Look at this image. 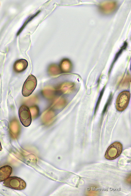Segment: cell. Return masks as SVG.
<instances>
[{"label":"cell","instance_id":"cell-1","mask_svg":"<svg viewBox=\"0 0 131 196\" xmlns=\"http://www.w3.org/2000/svg\"><path fill=\"white\" fill-rule=\"evenodd\" d=\"M122 149V143L119 142H115L108 147L106 152L105 157L109 160L115 159L121 155Z\"/></svg>","mask_w":131,"mask_h":196},{"label":"cell","instance_id":"cell-7","mask_svg":"<svg viewBox=\"0 0 131 196\" xmlns=\"http://www.w3.org/2000/svg\"><path fill=\"white\" fill-rule=\"evenodd\" d=\"M12 171V167L8 165H5L0 168V182L5 181L11 174Z\"/></svg>","mask_w":131,"mask_h":196},{"label":"cell","instance_id":"cell-5","mask_svg":"<svg viewBox=\"0 0 131 196\" xmlns=\"http://www.w3.org/2000/svg\"><path fill=\"white\" fill-rule=\"evenodd\" d=\"M18 114L20 121L24 126L27 127L30 125L32 121L31 113L29 107L23 105L19 107Z\"/></svg>","mask_w":131,"mask_h":196},{"label":"cell","instance_id":"cell-8","mask_svg":"<svg viewBox=\"0 0 131 196\" xmlns=\"http://www.w3.org/2000/svg\"><path fill=\"white\" fill-rule=\"evenodd\" d=\"M2 149V146H1V144L0 141V151H1Z\"/></svg>","mask_w":131,"mask_h":196},{"label":"cell","instance_id":"cell-6","mask_svg":"<svg viewBox=\"0 0 131 196\" xmlns=\"http://www.w3.org/2000/svg\"><path fill=\"white\" fill-rule=\"evenodd\" d=\"M28 66L27 61L24 59H20L16 60L14 63L13 69L14 71L17 73L25 71Z\"/></svg>","mask_w":131,"mask_h":196},{"label":"cell","instance_id":"cell-2","mask_svg":"<svg viewBox=\"0 0 131 196\" xmlns=\"http://www.w3.org/2000/svg\"><path fill=\"white\" fill-rule=\"evenodd\" d=\"M3 185L9 188L17 190L24 189L26 186L25 182L17 176L9 177L4 181Z\"/></svg>","mask_w":131,"mask_h":196},{"label":"cell","instance_id":"cell-3","mask_svg":"<svg viewBox=\"0 0 131 196\" xmlns=\"http://www.w3.org/2000/svg\"><path fill=\"white\" fill-rule=\"evenodd\" d=\"M37 85V80L36 77L33 75H29L23 84L22 94L25 97L30 95L36 88Z\"/></svg>","mask_w":131,"mask_h":196},{"label":"cell","instance_id":"cell-4","mask_svg":"<svg viewBox=\"0 0 131 196\" xmlns=\"http://www.w3.org/2000/svg\"><path fill=\"white\" fill-rule=\"evenodd\" d=\"M130 93L129 91H124L118 95L116 102V107L119 112L124 111L127 107L130 101Z\"/></svg>","mask_w":131,"mask_h":196}]
</instances>
